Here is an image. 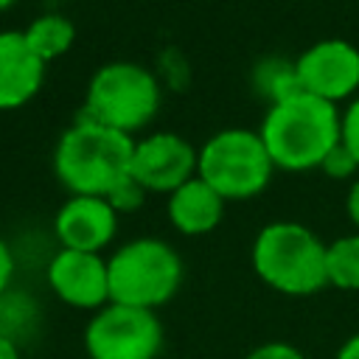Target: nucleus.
Instances as JSON below:
<instances>
[{"mask_svg": "<svg viewBox=\"0 0 359 359\" xmlns=\"http://www.w3.org/2000/svg\"><path fill=\"white\" fill-rule=\"evenodd\" d=\"M118 219L107 196L70 194L53 216V233L65 250L104 252L118 233Z\"/></svg>", "mask_w": 359, "mask_h": 359, "instance_id": "11", "label": "nucleus"}, {"mask_svg": "<svg viewBox=\"0 0 359 359\" xmlns=\"http://www.w3.org/2000/svg\"><path fill=\"white\" fill-rule=\"evenodd\" d=\"M45 280L50 292L70 309L98 311L109 303V272L101 252L59 247V252L48 261Z\"/></svg>", "mask_w": 359, "mask_h": 359, "instance_id": "10", "label": "nucleus"}, {"mask_svg": "<svg viewBox=\"0 0 359 359\" xmlns=\"http://www.w3.org/2000/svg\"><path fill=\"white\" fill-rule=\"evenodd\" d=\"M297 87L331 104H348L359 95V48L348 39L328 36L311 42L292 62Z\"/></svg>", "mask_w": 359, "mask_h": 359, "instance_id": "8", "label": "nucleus"}, {"mask_svg": "<svg viewBox=\"0 0 359 359\" xmlns=\"http://www.w3.org/2000/svg\"><path fill=\"white\" fill-rule=\"evenodd\" d=\"M339 143L351 151V157L359 163V95L351 98L339 118Z\"/></svg>", "mask_w": 359, "mask_h": 359, "instance_id": "17", "label": "nucleus"}, {"mask_svg": "<svg viewBox=\"0 0 359 359\" xmlns=\"http://www.w3.org/2000/svg\"><path fill=\"white\" fill-rule=\"evenodd\" d=\"M14 269H17V261H14V252L8 247L6 238H0V294L11 286V278H14Z\"/></svg>", "mask_w": 359, "mask_h": 359, "instance_id": "20", "label": "nucleus"}, {"mask_svg": "<svg viewBox=\"0 0 359 359\" xmlns=\"http://www.w3.org/2000/svg\"><path fill=\"white\" fill-rule=\"evenodd\" d=\"M22 34H25L28 45L34 48V53L45 65L62 59L76 42V25L65 14H56V11H45V14L34 17L22 28Z\"/></svg>", "mask_w": 359, "mask_h": 359, "instance_id": "14", "label": "nucleus"}, {"mask_svg": "<svg viewBox=\"0 0 359 359\" xmlns=\"http://www.w3.org/2000/svg\"><path fill=\"white\" fill-rule=\"evenodd\" d=\"M48 65L34 53L22 28L0 31V112L31 104L45 84Z\"/></svg>", "mask_w": 359, "mask_h": 359, "instance_id": "12", "label": "nucleus"}, {"mask_svg": "<svg viewBox=\"0 0 359 359\" xmlns=\"http://www.w3.org/2000/svg\"><path fill=\"white\" fill-rule=\"evenodd\" d=\"M132 149V135L81 115L56 140L53 174L67 194L107 196L129 174Z\"/></svg>", "mask_w": 359, "mask_h": 359, "instance_id": "2", "label": "nucleus"}, {"mask_svg": "<svg viewBox=\"0 0 359 359\" xmlns=\"http://www.w3.org/2000/svg\"><path fill=\"white\" fill-rule=\"evenodd\" d=\"M250 261L261 283L289 297H306L328 286L325 241L300 222L264 224L252 238Z\"/></svg>", "mask_w": 359, "mask_h": 359, "instance_id": "3", "label": "nucleus"}, {"mask_svg": "<svg viewBox=\"0 0 359 359\" xmlns=\"http://www.w3.org/2000/svg\"><path fill=\"white\" fill-rule=\"evenodd\" d=\"M320 171L323 174H328L331 180H348V177H353L356 171H359V163L351 157V151L339 143L337 149H331L328 154H325V160L320 163Z\"/></svg>", "mask_w": 359, "mask_h": 359, "instance_id": "18", "label": "nucleus"}, {"mask_svg": "<svg viewBox=\"0 0 359 359\" xmlns=\"http://www.w3.org/2000/svg\"><path fill=\"white\" fill-rule=\"evenodd\" d=\"M275 171L278 168L258 129H219L199 146L196 154V174L224 202H244L261 196L269 188Z\"/></svg>", "mask_w": 359, "mask_h": 359, "instance_id": "4", "label": "nucleus"}, {"mask_svg": "<svg viewBox=\"0 0 359 359\" xmlns=\"http://www.w3.org/2000/svg\"><path fill=\"white\" fill-rule=\"evenodd\" d=\"M0 359H22V356H20V348H17V342H14V337L6 334V331H0Z\"/></svg>", "mask_w": 359, "mask_h": 359, "instance_id": "22", "label": "nucleus"}, {"mask_svg": "<svg viewBox=\"0 0 359 359\" xmlns=\"http://www.w3.org/2000/svg\"><path fill=\"white\" fill-rule=\"evenodd\" d=\"M345 213H348L353 230L359 233V180H353L351 188H348V196H345Z\"/></svg>", "mask_w": 359, "mask_h": 359, "instance_id": "21", "label": "nucleus"}, {"mask_svg": "<svg viewBox=\"0 0 359 359\" xmlns=\"http://www.w3.org/2000/svg\"><path fill=\"white\" fill-rule=\"evenodd\" d=\"M339 118L342 109L337 104L294 90L269 101L258 135L264 137L278 171H311L339 146Z\"/></svg>", "mask_w": 359, "mask_h": 359, "instance_id": "1", "label": "nucleus"}, {"mask_svg": "<svg viewBox=\"0 0 359 359\" xmlns=\"http://www.w3.org/2000/svg\"><path fill=\"white\" fill-rule=\"evenodd\" d=\"M17 0H0V11H6V8H11Z\"/></svg>", "mask_w": 359, "mask_h": 359, "instance_id": "24", "label": "nucleus"}, {"mask_svg": "<svg viewBox=\"0 0 359 359\" xmlns=\"http://www.w3.org/2000/svg\"><path fill=\"white\" fill-rule=\"evenodd\" d=\"M107 272L112 303L151 311H157L177 294L185 275L180 252L157 236H137L123 241L107 258Z\"/></svg>", "mask_w": 359, "mask_h": 359, "instance_id": "5", "label": "nucleus"}, {"mask_svg": "<svg viewBox=\"0 0 359 359\" xmlns=\"http://www.w3.org/2000/svg\"><path fill=\"white\" fill-rule=\"evenodd\" d=\"M146 188L132 177V174H126L109 194H107V199H109V205L118 210V216L121 213H132V210H137L143 202H146Z\"/></svg>", "mask_w": 359, "mask_h": 359, "instance_id": "16", "label": "nucleus"}, {"mask_svg": "<svg viewBox=\"0 0 359 359\" xmlns=\"http://www.w3.org/2000/svg\"><path fill=\"white\" fill-rule=\"evenodd\" d=\"M90 359H157L163 351V323L157 311L126 303H107L93 311L84 328Z\"/></svg>", "mask_w": 359, "mask_h": 359, "instance_id": "7", "label": "nucleus"}, {"mask_svg": "<svg viewBox=\"0 0 359 359\" xmlns=\"http://www.w3.org/2000/svg\"><path fill=\"white\" fill-rule=\"evenodd\" d=\"M160 81L146 65L115 59L101 65L90 76L81 115L123 135H135L154 121V115L160 112Z\"/></svg>", "mask_w": 359, "mask_h": 359, "instance_id": "6", "label": "nucleus"}, {"mask_svg": "<svg viewBox=\"0 0 359 359\" xmlns=\"http://www.w3.org/2000/svg\"><path fill=\"white\" fill-rule=\"evenodd\" d=\"M199 146H191L177 132H151L135 140L129 174L149 194H171L191 177H196Z\"/></svg>", "mask_w": 359, "mask_h": 359, "instance_id": "9", "label": "nucleus"}, {"mask_svg": "<svg viewBox=\"0 0 359 359\" xmlns=\"http://www.w3.org/2000/svg\"><path fill=\"white\" fill-rule=\"evenodd\" d=\"M224 199L196 174L165 196V216L182 236H208L224 219Z\"/></svg>", "mask_w": 359, "mask_h": 359, "instance_id": "13", "label": "nucleus"}, {"mask_svg": "<svg viewBox=\"0 0 359 359\" xmlns=\"http://www.w3.org/2000/svg\"><path fill=\"white\" fill-rule=\"evenodd\" d=\"M325 280L342 292H359V233L337 236L325 244Z\"/></svg>", "mask_w": 359, "mask_h": 359, "instance_id": "15", "label": "nucleus"}, {"mask_svg": "<svg viewBox=\"0 0 359 359\" xmlns=\"http://www.w3.org/2000/svg\"><path fill=\"white\" fill-rule=\"evenodd\" d=\"M244 359H306L300 348H294L292 342H280V339H272V342H261L258 348H252Z\"/></svg>", "mask_w": 359, "mask_h": 359, "instance_id": "19", "label": "nucleus"}, {"mask_svg": "<svg viewBox=\"0 0 359 359\" xmlns=\"http://www.w3.org/2000/svg\"><path fill=\"white\" fill-rule=\"evenodd\" d=\"M334 359H359V334L348 337V339L339 345V351H337Z\"/></svg>", "mask_w": 359, "mask_h": 359, "instance_id": "23", "label": "nucleus"}]
</instances>
